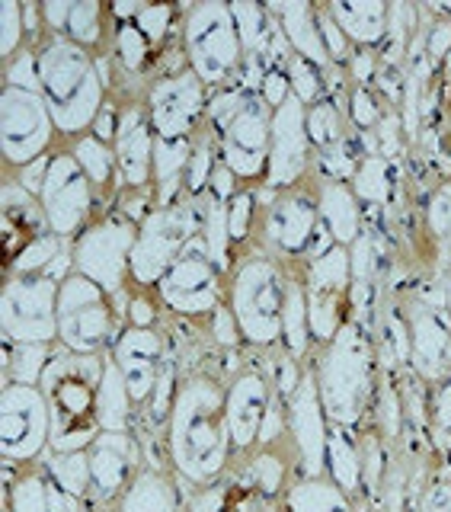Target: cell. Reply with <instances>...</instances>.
<instances>
[{
	"label": "cell",
	"instance_id": "1",
	"mask_svg": "<svg viewBox=\"0 0 451 512\" xmlns=\"http://www.w3.org/2000/svg\"><path fill=\"white\" fill-rule=\"evenodd\" d=\"M228 378L196 368L176 381L164 426V458L186 487H205L234 464V439L224 410Z\"/></svg>",
	"mask_w": 451,
	"mask_h": 512
},
{
	"label": "cell",
	"instance_id": "2",
	"mask_svg": "<svg viewBox=\"0 0 451 512\" xmlns=\"http://www.w3.org/2000/svg\"><path fill=\"white\" fill-rule=\"evenodd\" d=\"M308 365L333 426L365 429L372 423L384 381L375 324L352 317L330 343L314 349Z\"/></svg>",
	"mask_w": 451,
	"mask_h": 512
},
{
	"label": "cell",
	"instance_id": "3",
	"mask_svg": "<svg viewBox=\"0 0 451 512\" xmlns=\"http://www.w3.org/2000/svg\"><path fill=\"white\" fill-rule=\"evenodd\" d=\"M32 48H36V64H39V93L48 103V109H52L61 141H74L80 135H87L96 116L109 103L106 100L109 87L103 80L100 61L87 48L58 36H45Z\"/></svg>",
	"mask_w": 451,
	"mask_h": 512
},
{
	"label": "cell",
	"instance_id": "4",
	"mask_svg": "<svg viewBox=\"0 0 451 512\" xmlns=\"http://www.w3.org/2000/svg\"><path fill=\"white\" fill-rule=\"evenodd\" d=\"M106 356H77V352L55 346L45 372L39 378V391L52 416V452H84L100 436V400Z\"/></svg>",
	"mask_w": 451,
	"mask_h": 512
},
{
	"label": "cell",
	"instance_id": "5",
	"mask_svg": "<svg viewBox=\"0 0 451 512\" xmlns=\"http://www.w3.org/2000/svg\"><path fill=\"white\" fill-rule=\"evenodd\" d=\"M285 292H288V266L276 260L263 247H247L237 253L228 298L240 340L253 352H276L282 349V314H285Z\"/></svg>",
	"mask_w": 451,
	"mask_h": 512
},
{
	"label": "cell",
	"instance_id": "6",
	"mask_svg": "<svg viewBox=\"0 0 451 512\" xmlns=\"http://www.w3.org/2000/svg\"><path fill=\"white\" fill-rule=\"evenodd\" d=\"M205 125L212 128L218 154L237 180L244 186H263L269 164L272 109L260 90L240 84V80L221 87L208 100Z\"/></svg>",
	"mask_w": 451,
	"mask_h": 512
},
{
	"label": "cell",
	"instance_id": "7",
	"mask_svg": "<svg viewBox=\"0 0 451 512\" xmlns=\"http://www.w3.org/2000/svg\"><path fill=\"white\" fill-rule=\"evenodd\" d=\"M180 48L186 68L199 74L208 93H218L237 80L244 68V42L228 0H196L183 7Z\"/></svg>",
	"mask_w": 451,
	"mask_h": 512
},
{
	"label": "cell",
	"instance_id": "8",
	"mask_svg": "<svg viewBox=\"0 0 451 512\" xmlns=\"http://www.w3.org/2000/svg\"><path fill=\"white\" fill-rule=\"evenodd\" d=\"M224 410L234 439V458L253 448L285 439V397L276 388L272 365H240L228 375L224 388Z\"/></svg>",
	"mask_w": 451,
	"mask_h": 512
},
{
	"label": "cell",
	"instance_id": "9",
	"mask_svg": "<svg viewBox=\"0 0 451 512\" xmlns=\"http://www.w3.org/2000/svg\"><path fill=\"white\" fill-rule=\"evenodd\" d=\"M317 208V180L314 173L298 186L269 192L260 186V218H256L253 244L272 253L285 266H298L311 256V247L320 234Z\"/></svg>",
	"mask_w": 451,
	"mask_h": 512
},
{
	"label": "cell",
	"instance_id": "10",
	"mask_svg": "<svg viewBox=\"0 0 451 512\" xmlns=\"http://www.w3.org/2000/svg\"><path fill=\"white\" fill-rule=\"evenodd\" d=\"M410 343V372L426 388L451 375V314L445 308L439 276L429 282H410L394 292Z\"/></svg>",
	"mask_w": 451,
	"mask_h": 512
},
{
	"label": "cell",
	"instance_id": "11",
	"mask_svg": "<svg viewBox=\"0 0 451 512\" xmlns=\"http://www.w3.org/2000/svg\"><path fill=\"white\" fill-rule=\"evenodd\" d=\"M125 330V317L106 288L68 272L58 288V346L77 356H106Z\"/></svg>",
	"mask_w": 451,
	"mask_h": 512
},
{
	"label": "cell",
	"instance_id": "12",
	"mask_svg": "<svg viewBox=\"0 0 451 512\" xmlns=\"http://www.w3.org/2000/svg\"><path fill=\"white\" fill-rule=\"evenodd\" d=\"M202 237V205L183 196L167 208H151V215L138 224V244L132 253V285L154 292L167 269L180 260L192 240Z\"/></svg>",
	"mask_w": 451,
	"mask_h": 512
},
{
	"label": "cell",
	"instance_id": "13",
	"mask_svg": "<svg viewBox=\"0 0 451 512\" xmlns=\"http://www.w3.org/2000/svg\"><path fill=\"white\" fill-rule=\"evenodd\" d=\"M138 244V224L128 221L119 208L100 215L84 234H77L68 247L71 272H80L90 282L116 298L132 285V253Z\"/></svg>",
	"mask_w": 451,
	"mask_h": 512
},
{
	"label": "cell",
	"instance_id": "14",
	"mask_svg": "<svg viewBox=\"0 0 451 512\" xmlns=\"http://www.w3.org/2000/svg\"><path fill=\"white\" fill-rule=\"evenodd\" d=\"M58 125L42 93L23 87L0 90V154L4 173H16L58 148Z\"/></svg>",
	"mask_w": 451,
	"mask_h": 512
},
{
	"label": "cell",
	"instance_id": "15",
	"mask_svg": "<svg viewBox=\"0 0 451 512\" xmlns=\"http://www.w3.org/2000/svg\"><path fill=\"white\" fill-rule=\"evenodd\" d=\"M58 288L48 276H4L0 285V340L58 346Z\"/></svg>",
	"mask_w": 451,
	"mask_h": 512
},
{
	"label": "cell",
	"instance_id": "16",
	"mask_svg": "<svg viewBox=\"0 0 451 512\" xmlns=\"http://www.w3.org/2000/svg\"><path fill=\"white\" fill-rule=\"evenodd\" d=\"M228 279L231 276L208 256L199 237L167 269V276L157 282L154 295L164 304V311L173 317L208 320L224 304V298H228Z\"/></svg>",
	"mask_w": 451,
	"mask_h": 512
},
{
	"label": "cell",
	"instance_id": "17",
	"mask_svg": "<svg viewBox=\"0 0 451 512\" xmlns=\"http://www.w3.org/2000/svg\"><path fill=\"white\" fill-rule=\"evenodd\" d=\"M39 202H42L48 228H52V234H58L64 244H71L77 234H84L90 224L100 218L96 189L87 180V173L77 167V160L71 157L64 141L52 151V157H48Z\"/></svg>",
	"mask_w": 451,
	"mask_h": 512
},
{
	"label": "cell",
	"instance_id": "18",
	"mask_svg": "<svg viewBox=\"0 0 451 512\" xmlns=\"http://www.w3.org/2000/svg\"><path fill=\"white\" fill-rule=\"evenodd\" d=\"M52 452V416L39 384H0V458L4 464H36Z\"/></svg>",
	"mask_w": 451,
	"mask_h": 512
},
{
	"label": "cell",
	"instance_id": "19",
	"mask_svg": "<svg viewBox=\"0 0 451 512\" xmlns=\"http://www.w3.org/2000/svg\"><path fill=\"white\" fill-rule=\"evenodd\" d=\"M212 93L192 68L167 71L154 77L144 90V106L157 138H196L205 125V112Z\"/></svg>",
	"mask_w": 451,
	"mask_h": 512
},
{
	"label": "cell",
	"instance_id": "20",
	"mask_svg": "<svg viewBox=\"0 0 451 512\" xmlns=\"http://www.w3.org/2000/svg\"><path fill=\"white\" fill-rule=\"evenodd\" d=\"M314 173V144L308 135V106L295 96L272 112V135H269V164L263 189L279 192L288 186L304 183Z\"/></svg>",
	"mask_w": 451,
	"mask_h": 512
},
{
	"label": "cell",
	"instance_id": "21",
	"mask_svg": "<svg viewBox=\"0 0 451 512\" xmlns=\"http://www.w3.org/2000/svg\"><path fill=\"white\" fill-rule=\"evenodd\" d=\"M90 506L112 509L144 468V442L138 432H100L90 448Z\"/></svg>",
	"mask_w": 451,
	"mask_h": 512
},
{
	"label": "cell",
	"instance_id": "22",
	"mask_svg": "<svg viewBox=\"0 0 451 512\" xmlns=\"http://www.w3.org/2000/svg\"><path fill=\"white\" fill-rule=\"evenodd\" d=\"M330 416L320 404V391L314 372L308 365L298 391L285 400V432L295 448L301 477H324L327 474V445H330Z\"/></svg>",
	"mask_w": 451,
	"mask_h": 512
},
{
	"label": "cell",
	"instance_id": "23",
	"mask_svg": "<svg viewBox=\"0 0 451 512\" xmlns=\"http://www.w3.org/2000/svg\"><path fill=\"white\" fill-rule=\"evenodd\" d=\"M164 333H167L164 327H128L125 324L119 340L109 349V356L116 359L128 391L135 397L138 413H144V407L154 400L157 384L164 378V368L170 362Z\"/></svg>",
	"mask_w": 451,
	"mask_h": 512
},
{
	"label": "cell",
	"instance_id": "24",
	"mask_svg": "<svg viewBox=\"0 0 451 512\" xmlns=\"http://www.w3.org/2000/svg\"><path fill=\"white\" fill-rule=\"evenodd\" d=\"M116 164L122 189H148L154 186V151L157 135L141 96H128L119 103V128H116Z\"/></svg>",
	"mask_w": 451,
	"mask_h": 512
},
{
	"label": "cell",
	"instance_id": "25",
	"mask_svg": "<svg viewBox=\"0 0 451 512\" xmlns=\"http://www.w3.org/2000/svg\"><path fill=\"white\" fill-rule=\"evenodd\" d=\"M0 500H7L13 512H87V500L64 490L42 461L23 468L4 464Z\"/></svg>",
	"mask_w": 451,
	"mask_h": 512
},
{
	"label": "cell",
	"instance_id": "26",
	"mask_svg": "<svg viewBox=\"0 0 451 512\" xmlns=\"http://www.w3.org/2000/svg\"><path fill=\"white\" fill-rule=\"evenodd\" d=\"M45 32L87 48L96 58L112 45V16L100 0H42Z\"/></svg>",
	"mask_w": 451,
	"mask_h": 512
},
{
	"label": "cell",
	"instance_id": "27",
	"mask_svg": "<svg viewBox=\"0 0 451 512\" xmlns=\"http://www.w3.org/2000/svg\"><path fill=\"white\" fill-rule=\"evenodd\" d=\"M186 512H282V500L260 490L231 464L212 484L189 490Z\"/></svg>",
	"mask_w": 451,
	"mask_h": 512
},
{
	"label": "cell",
	"instance_id": "28",
	"mask_svg": "<svg viewBox=\"0 0 451 512\" xmlns=\"http://www.w3.org/2000/svg\"><path fill=\"white\" fill-rule=\"evenodd\" d=\"M189 490L180 477L173 474L167 461H154L148 458L138 477L132 480L119 503L112 506L116 512H186Z\"/></svg>",
	"mask_w": 451,
	"mask_h": 512
},
{
	"label": "cell",
	"instance_id": "29",
	"mask_svg": "<svg viewBox=\"0 0 451 512\" xmlns=\"http://www.w3.org/2000/svg\"><path fill=\"white\" fill-rule=\"evenodd\" d=\"M0 231H4V263L13 260L36 237L52 231L45 221L39 196H32L29 189H23L7 173L4 183H0Z\"/></svg>",
	"mask_w": 451,
	"mask_h": 512
},
{
	"label": "cell",
	"instance_id": "30",
	"mask_svg": "<svg viewBox=\"0 0 451 512\" xmlns=\"http://www.w3.org/2000/svg\"><path fill=\"white\" fill-rule=\"evenodd\" d=\"M317 180V208H320V224L333 237V244L352 247L368 228V208L359 202L356 189L346 180Z\"/></svg>",
	"mask_w": 451,
	"mask_h": 512
},
{
	"label": "cell",
	"instance_id": "31",
	"mask_svg": "<svg viewBox=\"0 0 451 512\" xmlns=\"http://www.w3.org/2000/svg\"><path fill=\"white\" fill-rule=\"evenodd\" d=\"M269 13L279 20L282 36L295 55L317 64L320 71L330 68L333 61L327 55L317 26V4H311V0H269Z\"/></svg>",
	"mask_w": 451,
	"mask_h": 512
},
{
	"label": "cell",
	"instance_id": "32",
	"mask_svg": "<svg viewBox=\"0 0 451 512\" xmlns=\"http://www.w3.org/2000/svg\"><path fill=\"white\" fill-rule=\"evenodd\" d=\"M327 10L352 48H381L391 29V4L388 0H327Z\"/></svg>",
	"mask_w": 451,
	"mask_h": 512
},
{
	"label": "cell",
	"instance_id": "33",
	"mask_svg": "<svg viewBox=\"0 0 451 512\" xmlns=\"http://www.w3.org/2000/svg\"><path fill=\"white\" fill-rule=\"evenodd\" d=\"M68 144L71 157L77 160V167L87 173V180L96 189V199H100V215L112 212L116 208V199L122 192V180H119V164H116V148L106 141H100L96 135H80Z\"/></svg>",
	"mask_w": 451,
	"mask_h": 512
},
{
	"label": "cell",
	"instance_id": "34",
	"mask_svg": "<svg viewBox=\"0 0 451 512\" xmlns=\"http://www.w3.org/2000/svg\"><path fill=\"white\" fill-rule=\"evenodd\" d=\"M368 500L349 496L336 480L324 477H295L282 496V512H368Z\"/></svg>",
	"mask_w": 451,
	"mask_h": 512
},
{
	"label": "cell",
	"instance_id": "35",
	"mask_svg": "<svg viewBox=\"0 0 451 512\" xmlns=\"http://www.w3.org/2000/svg\"><path fill=\"white\" fill-rule=\"evenodd\" d=\"M282 352L308 365L314 356V336L308 317V292H304L301 263L288 266V292H285V314H282Z\"/></svg>",
	"mask_w": 451,
	"mask_h": 512
},
{
	"label": "cell",
	"instance_id": "36",
	"mask_svg": "<svg viewBox=\"0 0 451 512\" xmlns=\"http://www.w3.org/2000/svg\"><path fill=\"white\" fill-rule=\"evenodd\" d=\"M327 477L336 480L349 496L368 500L365 496V464H362V445L359 429L330 426V445H327ZM372 503V500H368Z\"/></svg>",
	"mask_w": 451,
	"mask_h": 512
},
{
	"label": "cell",
	"instance_id": "37",
	"mask_svg": "<svg viewBox=\"0 0 451 512\" xmlns=\"http://www.w3.org/2000/svg\"><path fill=\"white\" fill-rule=\"evenodd\" d=\"M192 148L196 141L192 138H157V151H154V192H157V205L167 208L173 202H180L186 196V170L192 160Z\"/></svg>",
	"mask_w": 451,
	"mask_h": 512
},
{
	"label": "cell",
	"instance_id": "38",
	"mask_svg": "<svg viewBox=\"0 0 451 512\" xmlns=\"http://www.w3.org/2000/svg\"><path fill=\"white\" fill-rule=\"evenodd\" d=\"M96 416H100L103 432H135V420H138L135 397L128 391L119 365L109 352L103 359V381H100V400H96Z\"/></svg>",
	"mask_w": 451,
	"mask_h": 512
},
{
	"label": "cell",
	"instance_id": "39",
	"mask_svg": "<svg viewBox=\"0 0 451 512\" xmlns=\"http://www.w3.org/2000/svg\"><path fill=\"white\" fill-rule=\"evenodd\" d=\"M352 189L365 208H378L384 212L394 196H397V160H388L381 154H365V160L359 164L356 176H352Z\"/></svg>",
	"mask_w": 451,
	"mask_h": 512
},
{
	"label": "cell",
	"instance_id": "40",
	"mask_svg": "<svg viewBox=\"0 0 451 512\" xmlns=\"http://www.w3.org/2000/svg\"><path fill=\"white\" fill-rule=\"evenodd\" d=\"M423 228H426V237L432 240V247L439 253L442 269L451 266V173L432 186V192L426 196Z\"/></svg>",
	"mask_w": 451,
	"mask_h": 512
},
{
	"label": "cell",
	"instance_id": "41",
	"mask_svg": "<svg viewBox=\"0 0 451 512\" xmlns=\"http://www.w3.org/2000/svg\"><path fill=\"white\" fill-rule=\"evenodd\" d=\"M109 55L116 58V64L125 74H144L151 68V61L157 58V48L148 42V36L135 26V20H125V23H112V45H109Z\"/></svg>",
	"mask_w": 451,
	"mask_h": 512
},
{
	"label": "cell",
	"instance_id": "42",
	"mask_svg": "<svg viewBox=\"0 0 451 512\" xmlns=\"http://www.w3.org/2000/svg\"><path fill=\"white\" fill-rule=\"evenodd\" d=\"M352 132L349 112L343 103H336L333 96H320L314 106H308V135L314 144V154L333 148L336 141H343Z\"/></svg>",
	"mask_w": 451,
	"mask_h": 512
},
{
	"label": "cell",
	"instance_id": "43",
	"mask_svg": "<svg viewBox=\"0 0 451 512\" xmlns=\"http://www.w3.org/2000/svg\"><path fill=\"white\" fill-rule=\"evenodd\" d=\"M4 343V340H0ZM55 346H39V343H4V362H0V375L16 384H39L48 359H52Z\"/></svg>",
	"mask_w": 451,
	"mask_h": 512
},
{
	"label": "cell",
	"instance_id": "44",
	"mask_svg": "<svg viewBox=\"0 0 451 512\" xmlns=\"http://www.w3.org/2000/svg\"><path fill=\"white\" fill-rule=\"evenodd\" d=\"M256 218H260V186H240L228 202V237L234 256L253 247Z\"/></svg>",
	"mask_w": 451,
	"mask_h": 512
},
{
	"label": "cell",
	"instance_id": "45",
	"mask_svg": "<svg viewBox=\"0 0 451 512\" xmlns=\"http://www.w3.org/2000/svg\"><path fill=\"white\" fill-rule=\"evenodd\" d=\"M42 464L48 468L58 484L80 496V500H90V461H87V448L84 452H48L42 458Z\"/></svg>",
	"mask_w": 451,
	"mask_h": 512
},
{
	"label": "cell",
	"instance_id": "46",
	"mask_svg": "<svg viewBox=\"0 0 451 512\" xmlns=\"http://www.w3.org/2000/svg\"><path fill=\"white\" fill-rule=\"evenodd\" d=\"M429 436L439 461L451 458V375L429 388Z\"/></svg>",
	"mask_w": 451,
	"mask_h": 512
},
{
	"label": "cell",
	"instance_id": "47",
	"mask_svg": "<svg viewBox=\"0 0 451 512\" xmlns=\"http://www.w3.org/2000/svg\"><path fill=\"white\" fill-rule=\"evenodd\" d=\"M135 26L144 32V36H148V42L157 48V55H160L164 42L183 26V7H176V4H141V0H138Z\"/></svg>",
	"mask_w": 451,
	"mask_h": 512
},
{
	"label": "cell",
	"instance_id": "48",
	"mask_svg": "<svg viewBox=\"0 0 451 512\" xmlns=\"http://www.w3.org/2000/svg\"><path fill=\"white\" fill-rule=\"evenodd\" d=\"M410 512H451V464L436 461L423 487L410 500Z\"/></svg>",
	"mask_w": 451,
	"mask_h": 512
},
{
	"label": "cell",
	"instance_id": "49",
	"mask_svg": "<svg viewBox=\"0 0 451 512\" xmlns=\"http://www.w3.org/2000/svg\"><path fill=\"white\" fill-rule=\"evenodd\" d=\"M285 71H288V84H292V96L298 103L314 106L320 96H327V71H320L317 64L304 61L301 55L292 52Z\"/></svg>",
	"mask_w": 451,
	"mask_h": 512
},
{
	"label": "cell",
	"instance_id": "50",
	"mask_svg": "<svg viewBox=\"0 0 451 512\" xmlns=\"http://www.w3.org/2000/svg\"><path fill=\"white\" fill-rule=\"evenodd\" d=\"M29 45L23 0H0V61H13Z\"/></svg>",
	"mask_w": 451,
	"mask_h": 512
},
{
	"label": "cell",
	"instance_id": "51",
	"mask_svg": "<svg viewBox=\"0 0 451 512\" xmlns=\"http://www.w3.org/2000/svg\"><path fill=\"white\" fill-rule=\"evenodd\" d=\"M388 109H391L388 100L375 87H352L346 112H349V125L356 132H375Z\"/></svg>",
	"mask_w": 451,
	"mask_h": 512
},
{
	"label": "cell",
	"instance_id": "52",
	"mask_svg": "<svg viewBox=\"0 0 451 512\" xmlns=\"http://www.w3.org/2000/svg\"><path fill=\"white\" fill-rule=\"evenodd\" d=\"M164 320V304L154 292L144 288H128V304H125V324L128 327H160Z\"/></svg>",
	"mask_w": 451,
	"mask_h": 512
},
{
	"label": "cell",
	"instance_id": "53",
	"mask_svg": "<svg viewBox=\"0 0 451 512\" xmlns=\"http://www.w3.org/2000/svg\"><path fill=\"white\" fill-rule=\"evenodd\" d=\"M317 26H320V39H324L330 61L340 64V68H346L349 58L356 55V48H352V42L346 39V32L340 29V23L330 16L327 4H317Z\"/></svg>",
	"mask_w": 451,
	"mask_h": 512
},
{
	"label": "cell",
	"instance_id": "54",
	"mask_svg": "<svg viewBox=\"0 0 451 512\" xmlns=\"http://www.w3.org/2000/svg\"><path fill=\"white\" fill-rule=\"evenodd\" d=\"M4 87H23L39 93V64H36V48L26 45L20 55L4 64Z\"/></svg>",
	"mask_w": 451,
	"mask_h": 512
},
{
	"label": "cell",
	"instance_id": "55",
	"mask_svg": "<svg viewBox=\"0 0 451 512\" xmlns=\"http://www.w3.org/2000/svg\"><path fill=\"white\" fill-rule=\"evenodd\" d=\"M346 71L356 87H375L378 71H381V48H356V55L349 58Z\"/></svg>",
	"mask_w": 451,
	"mask_h": 512
},
{
	"label": "cell",
	"instance_id": "56",
	"mask_svg": "<svg viewBox=\"0 0 451 512\" xmlns=\"http://www.w3.org/2000/svg\"><path fill=\"white\" fill-rule=\"evenodd\" d=\"M208 324H212V343L218 349H240L244 346V340H240V327H237V320H234L228 304H221V308L208 317Z\"/></svg>",
	"mask_w": 451,
	"mask_h": 512
},
{
	"label": "cell",
	"instance_id": "57",
	"mask_svg": "<svg viewBox=\"0 0 451 512\" xmlns=\"http://www.w3.org/2000/svg\"><path fill=\"white\" fill-rule=\"evenodd\" d=\"M260 96L269 103V109L276 112L282 103L292 100V84H288V71L285 68H269L260 80Z\"/></svg>",
	"mask_w": 451,
	"mask_h": 512
},
{
	"label": "cell",
	"instance_id": "58",
	"mask_svg": "<svg viewBox=\"0 0 451 512\" xmlns=\"http://www.w3.org/2000/svg\"><path fill=\"white\" fill-rule=\"evenodd\" d=\"M116 128H119V103H106L100 116H96L90 135H96L100 141L112 144V141H116Z\"/></svg>",
	"mask_w": 451,
	"mask_h": 512
},
{
	"label": "cell",
	"instance_id": "59",
	"mask_svg": "<svg viewBox=\"0 0 451 512\" xmlns=\"http://www.w3.org/2000/svg\"><path fill=\"white\" fill-rule=\"evenodd\" d=\"M52 157V154H48ZM48 157H42V160H36V164H29V167H23V170H16L13 173V180L20 183L23 189H29L32 196H39L42 192V183H45V170H48ZM10 176V173H7Z\"/></svg>",
	"mask_w": 451,
	"mask_h": 512
},
{
	"label": "cell",
	"instance_id": "60",
	"mask_svg": "<svg viewBox=\"0 0 451 512\" xmlns=\"http://www.w3.org/2000/svg\"><path fill=\"white\" fill-rule=\"evenodd\" d=\"M439 282H442V295H445V308H448V314H451V266H445V269L439 272Z\"/></svg>",
	"mask_w": 451,
	"mask_h": 512
},
{
	"label": "cell",
	"instance_id": "61",
	"mask_svg": "<svg viewBox=\"0 0 451 512\" xmlns=\"http://www.w3.org/2000/svg\"><path fill=\"white\" fill-rule=\"evenodd\" d=\"M0 512H13V509H10V503H7V500H0Z\"/></svg>",
	"mask_w": 451,
	"mask_h": 512
}]
</instances>
